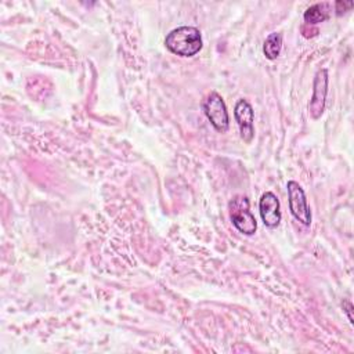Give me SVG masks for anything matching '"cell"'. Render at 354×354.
Wrapping results in <instances>:
<instances>
[{"instance_id":"6da1fadb","label":"cell","mask_w":354,"mask_h":354,"mask_svg":"<svg viewBox=\"0 0 354 354\" xmlns=\"http://www.w3.org/2000/svg\"><path fill=\"white\" fill-rule=\"evenodd\" d=\"M202 36L195 26H178L165 37L166 48L180 57H194L202 48Z\"/></svg>"},{"instance_id":"7a4b0ae2","label":"cell","mask_w":354,"mask_h":354,"mask_svg":"<svg viewBox=\"0 0 354 354\" xmlns=\"http://www.w3.org/2000/svg\"><path fill=\"white\" fill-rule=\"evenodd\" d=\"M228 210L231 221L239 232L245 235H253L256 232L257 221L249 210V199L246 196H234L228 203Z\"/></svg>"},{"instance_id":"3957f363","label":"cell","mask_w":354,"mask_h":354,"mask_svg":"<svg viewBox=\"0 0 354 354\" xmlns=\"http://www.w3.org/2000/svg\"><path fill=\"white\" fill-rule=\"evenodd\" d=\"M203 111L206 118L217 131L224 133L228 130L230 118L225 102L220 94L212 91L203 101Z\"/></svg>"},{"instance_id":"277c9868","label":"cell","mask_w":354,"mask_h":354,"mask_svg":"<svg viewBox=\"0 0 354 354\" xmlns=\"http://www.w3.org/2000/svg\"><path fill=\"white\" fill-rule=\"evenodd\" d=\"M288 189V202H289V210L292 216L301 223L303 225L308 227L311 224V210L308 207L306 194L299 183L290 180L286 184Z\"/></svg>"},{"instance_id":"5b68a950","label":"cell","mask_w":354,"mask_h":354,"mask_svg":"<svg viewBox=\"0 0 354 354\" xmlns=\"http://www.w3.org/2000/svg\"><path fill=\"white\" fill-rule=\"evenodd\" d=\"M328 94V71L325 68L315 73L313 83V95L308 104V112L313 119H318L325 108V100Z\"/></svg>"},{"instance_id":"8992f818","label":"cell","mask_w":354,"mask_h":354,"mask_svg":"<svg viewBox=\"0 0 354 354\" xmlns=\"http://www.w3.org/2000/svg\"><path fill=\"white\" fill-rule=\"evenodd\" d=\"M234 116L235 120L238 123L239 127V133H241V138L249 144L253 140L254 136V127H253V122H254V113H253V108L252 105L246 101V100H239L235 104L234 108Z\"/></svg>"},{"instance_id":"52a82bcc","label":"cell","mask_w":354,"mask_h":354,"mask_svg":"<svg viewBox=\"0 0 354 354\" xmlns=\"http://www.w3.org/2000/svg\"><path fill=\"white\" fill-rule=\"evenodd\" d=\"M259 212L266 227L275 228L279 225L281 217H282L281 206H279V199L274 192L267 191L261 195L259 201Z\"/></svg>"},{"instance_id":"ba28073f","label":"cell","mask_w":354,"mask_h":354,"mask_svg":"<svg viewBox=\"0 0 354 354\" xmlns=\"http://www.w3.org/2000/svg\"><path fill=\"white\" fill-rule=\"evenodd\" d=\"M329 17V4L328 3H317L308 7L304 11V22L307 25H315L324 22Z\"/></svg>"},{"instance_id":"9c48e42d","label":"cell","mask_w":354,"mask_h":354,"mask_svg":"<svg viewBox=\"0 0 354 354\" xmlns=\"http://www.w3.org/2000/svg\"><path fill=\"white\" fill-rule=\"evenodd\" d=\"M282 50V35L278 32L270 33L263 44V53L267 59H275L281 54Z\"/></svg>"},{"instance_id":"30bf717a","label":"cell","mask_w":354,"mask_h":354,"mask_svg":"<svg viewBox=\"0 0 354 354\" xmlns=\"http://www.w3.org/2000/svg\"><path fill=\"white\" fill-rule=\"evenodd\" d=\"M354 6L353 1H336L335 3V11H336V15H342L344 14L346 11H348L351 7Z\"/></svg>"},{"instance_id":"8fae6325","label":"cell","mask_w":354,"mask_h":354,"mask_svg":"<svg viewBox=\"0 0 354 354\" xmlns=\"http://www.w3.org/2000/svg\"><path fill=\"white\" fill-rule=\"evenodd\" d=\"M342 307H343V311L346 313V315L348 318V322L353 324L354 318H353V304H351V301L350 300H343Z\"/></svg>"}]
</instances>
